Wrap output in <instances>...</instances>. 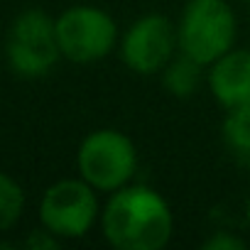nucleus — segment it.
Segmentation results:
<instances>
[{
	"mask_svg": "<svg viewBox=\"0 0 250 250\" xmlns=\"http://www.w3.org/2000/svg\"><path fill=\"white\" fill-rule=\"evenodd\" d=\"M98 223L105 243L118 250H162L174 235V213L167 199L145 184L110 191Z\"/></svg>",
	"mask_w": 250,
	"mask_h": 250,
	"instance_id": "obj_1",
	"label": "nucleus"
},
{
	"mask_svg": "<svg viewBox=\"0 0 250 250\" xmlns=\"http://www.w3.org/2000/svg\"><path fill=\"white\" fill-rule=\"evenodd\" d=\"M238 20L228 0H189L177 22L179 52L211 66L235 47Z\"/></svg>",
	"mask_w": 250,
	"mask_h": 250,
	"instance_id": "obj_2",
	"label": "nucleus"
},
{
	"mask_svg": "<svg viewBox=\"0 0 250 250\" xmlns=\"http://www.w3.org/2000/svg\"><path fill=\"white\" fill-rule=\"evenodd\" d=\"M76 169L96 191L110 194L133 182L138 172V147L115 128H98L81 140L76 150Z\"/></svg>",
	"mask_w": 250,
	"mask_h": 250,
	"instance_id": "obj_3",
	"label": "nucleus"
},
{
	"mask_svg": "<svg viewBox=\"0 0 250 250\" xmlns=\"http://www.w3.org/2000/svg\"><path fill=\"white\" fill-rule=\"evenodd\" d=\"M5 59L20 79L47 76L62 59L54 18L40 8H27L15 15L5 37Z\"/></svg>",
	"mask_w": 250,
	"mask_h": 250,
	"instance_id": "obj_4",
	"label": "nucleus"
},
{
	"mask_svg": "<svg viewBox=\"0 0 250 250\" xmlns=\"http://www.w3.org/2000/svg\"><path fill=\"white\" fill-rule=\"evenodd\" d=\"M62 59L71 64H93L105 59L120 42L118 22L96 5H71L54 18Z\"/></svg>",
	"mask_w": 250,
	"mask_h": 250,
	"instance_id": "obj_5",
	"label": "nucleus"
},
{
	"mask_svg": "<svg viewBox=\"0 0 250 250\" xmlns=\"http://www.w3.org/2000/svg\"><path fill=\"white\" fill-rule=\"evenodd\" d=\"M40 226L62 240H76L91 233L101 218L98 191L79 179H59L49 184L40 199Z\"/></svg>",
	"mask_w": 250,
	"mask_h": 250,
	"instance_id": "obj_6",
	"label": "nucleus"
},
{
	"mask_svg": "<svg viewBox=\"0 0 250 250\" xmlns=\"http://www.w3.org/2000/svg\"><path fill=\"white\" fill-rule=\"evenodd\" d=\"M120 59L133 74H160L179 52L177 25L162 13H147L138 18L120 35Z\"/></svg>",
	"mask_w": 250,
	"mask_h": 250,
	"instance_id": "obj_7",
	"label": "nucleus"
},
{
	"mask_svg": "<svg viewBox=\"0 0 250 250\" xmlns=\"http://www.w3.org/2000/svg\"><path fill=\"white\" fill-rule=\"evenodd\" d=\"M206 83L226 110H250V49H230L208 66Z\"/></svg>",
	"mask_w": 250,
	"mask_h": 250,
	"instance_id": "obj_8",
	"label": "nucleus"
},
{
	"mask_svg": "<svg viewBox=\"0 0 250 250\" xmlns=\"http://www.w3.org/2000/svg\"><path fill=\"white\" fill-rule=\"evenodd\" d=\"M204 69L206 66H201L199 62H194L187 54L177 52L172 57V62L160 71L162 74V86L174 98H189V96H194L199 91V86H201V81L206 76Z\"/></svg>",
	"mask_w": 250,
	"mask_h": 250,
	"instance_id": "obj_9",
	"label": "nucleus"
},
{
	"mask_svg": "<svg viewBox=\"0 0 250 250\" xmlns=\"http://www.w3.org/2000/svg\"><path fill=\"white\" fill-rule=\"evenodd\" d=\"M221 138L228 155L238 165L250 167V110H226Z\"/></svg>",
	"mask_w": 250,
	"mask_h": 250,
	"instance_id": "obj_10",
	"label": "nucleus"
},
{
	"mask_svg": "<svg viewBox=\"0 0 250 250\" xmlns=\"http://www.w3.org/2000/svg\"><path fill=\"white\" fill-rule=\"evenodd\" d=\"M25 211V191L22 187L0 169V233H8L18 226Z\"/></svg>",
	"mask_w": 250,
	"mask_h": 250,
	"instance_id": "obj_11",
	"label": "nucleus"
},
{
	"mask_svg": "<svg viewBox=\"0 0 250 250\" xmlns=\"http://www.w3.org/2000/svg\"><path fill=\"white\" fill-rule=\"evenodd\" d=\"M201 248L204 250H243L245 248V240L238 238V235H233V233H228V230H218L211 238H206Z\"/></svg>",
	"mask_w": 250,
	"mask_h": 250,
	"instance_id": "obj_12",
	"label": "nucleus"
},
{
	"mask_svg": "<svg viewBox=\"0 0 250 250\" xmlns=\"http://www.w3.org/2000/svg\"><path fill=\"white\" fill-rule=\"evenodd\" d=\"M62 243V238H57L52 230H47L44 226H40V228H35L30 235H27V240H25V245L27 248H32V250H49V248H57Z\"/></svg>",
	"mask_w": 250,
	"mask_h": 250,
	"instance_id": "obj_13",
	"label": "nucleus"
},
{
	"mask_svg": "<svg viewBox=\"0 0 250 250\" xmlns=\"http://www.w3.org/2000/svg\"><path fill=\"white\" fill-rule=\"evenodd\" d=\"M0 248H10V245H8V243H3V240H0Z\"/></svg>",
	"mask_w": 250,
	"mask_h": 250,
	"instance_id": "obj_14",
	"label": "nucleus"
},
{
	"mask_svg": "<svg viewBox=\"0 0 250 250\" xmlns=\"http://www.w3.org/2000/svg\"><path fill=\"white\" fill-rule=\"evenodd\" d=\"M243 3H250V0H243Z\"/></svg>",
	"mask_w": 250,
	"mask_h": 250,
	"instance_id": "obj_15",
	"label": "nucleus"
}]
</instances>
